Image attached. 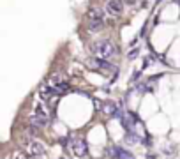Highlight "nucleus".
Returning <instances> with one entry per match:
<instances>
[{
    "mask_svg": "<svg viewBox=\"0 0 180 159\" xmlns=\"http://www.w3.org/2000/svg\"><path fill=\"white\" fill-rule=\"evenodd\" d=\"M90 49H92V55L97 57V58H103V60H115L118 57V46L109 41V39H99V41H94L90 44Z\"/></svg>",
    "mask_w": 180,
    "mask_h": 159,
    "instance_id": "nucleus-1",
    "label": "nucleus"
},
{
    "mask_svg": "<svg viewBox=\"0 0 180 159\" xmlns=\"http://www.w3.org/2000/svg\"><path fill=\"white\" fill-rule=\"evenodd\" d=\"M30 124L32 126H35L37 129H43V127H46L49 124V111L48 108L44 106L41 101L39 103H35V106H34L32 113H30Z\"/></svg>",
    "mask_w": 180,
    "mask_h": 159,
    "instance_id": "nucleus-2",
    "label": "nucleus"
},
{
    "mask_svg": "<svg viewBox=\"0 0 180 159\" xmlns=\"http://www.w3.org/2000/svg\"><path fill=\"white\" fill-rule=\"evenodd\" d=\"M23 150L30 156V157H46V147L43 145V142H39L37 138H30L21 142Z\"/></svg>",
    "mask_w": 180,
    "mask_h": 159,
    "instance_id": "nucleus-3",
    "label": "nucleus"
},
{
    "mask_svg": "<svg viewBox=\"0 0 180 159\" xmlns=\"http://www.w3.org/2000/svg\"><path fill=\"white\" fill-rule=\"evenodd\" d=\"M48 85L51 87L55 94H64L69 88V80H67L62 72H53L48 80Z\"/></svg>",
    "mask_w": 180,
    "mask_h": 159,
    "instance_id": "nucleus-4",
    "label": "nucleus"
},
{
    "mask_svg": "<svg viewBox=\"0 0 180 159\" xmlns=\"http://www.w3.org/2000/svg\"><path fill=\"white\" fill-rule=\"evenodd\" d=\"M69 148H71V152L74 154L76 157H85L88 154V145L83 138H74V140H71Z\"/></svg>",
    "mask_w": 180,
    "mask_h": 159,
    "instance_id": "nucleus-5",
    "label": "nucleus"
},
{
    "mask_svg": "<svg viewBox=\"0 0 180 159\" xmlns=\"http://www.w3.org/2000/svg\"><path fill=\"white\" fill-rule=\"evenodd\" d=\"M106 12H108L109 16L118 18L120 14L124 12V6H122V2H120V0H108V2H106Z\"/></svg>",
    "mask_w": 180,
    "mask_h": 159,
    "instance_id": "nucleus-6",
    "label": "nucleus"
},
{
    "mask_svg": "<svg viewBox=\"0 0 180 159\" xmlns=\"http://www.w3.org/2000/svg\"><path fill=\"white\" fill-rule=\"evenodd\" d=\"M109 157H113V159H134V156H132L129 150H126V148L115 145V147L109 148Z\"/></svg>",
    "mask_w": 180,
    "mask_h": 159,
    "instance_id": "nucleus-7",
    "label": "nucleus"
},
{
    "mask_svg": "<svg viewBox=\"0 0 180 159\" xmlns=\"http://www.w3.org/2000/svg\"><path fill=\"white\" fill-rule=\"evenodd\" d=\"M87 18L88 21H104V12L101 7H88V12H87Z\"/></svg>",
    "mask_w": 180,
    "mask_h": 159,
    "instance_id": "nucleus-8",
    "label": "nucleus"
},
{
    "mask_svg": "<svg viewBox=\"0 0 180 159\" xmlns=\"http://www.w3.org/2000/svg\"><path fill=\"white\" fill-rule=\"evenodd\" d=\"M53 90H51V87H49L48 83H43L41 87H39V97H41V101H48V99L53 97Z\"/></svg>",
    "mask_w": 180,
    "mask_h": 159,
    "instance_id": "nucleus-9",
    "label": "nucleus"
},
{
    "mask_svg": "<svg viewBox=\"0 0 180 159\" xmlns=\"http://www.w3.org/2000/svg\"><path fill=\"white\" fill-rule=\"evenodd\" d=\"M104 28V21H88V32H101Z\"/></svg>",
    "mask_w": 180,
    "mask_h": 159,
    "instance_id": "nucleus-10",
    "label": "nucleus"
},
{
    "mask_svg": "<svg viewBox=\"0 0 180 159\" xmlns=\"http://www.w3.org/2000/svg\"><path fill=\"white\" fill-rule=\"evenodd\" d=\"M136 142H138V136H136V134H132V131H127V134H126V143H129V145H134Z\"/></svg>",
    "mask_w": 180,
    "mask_h": 159,
    "instance_id": "nucleus-11",
    "label": "nucleus"
},
{
    "mask_svg": "<svg viewBox=\"0 0 180 159\" xmlns=\"http://www.w3.org/2000/svg\"><path fill=\"white\" fill-rule=\"evenodd\" d=\"M12 159H30V156L23 150V152H16L14 156H12Z\"/></svg>",
    "mask_w": 180,
    "mask_h": 159,
    "instance_id": "nucleus-12",
    "label": "nucleus"
},
{
    "mask_svg": "<svg viewBox=\"0 0 180 159\" xmlns=\"http://www.w3.org/2000/svg\"><path fill=\"white\" fill-rule=\"evenodd\" d=\"M127 57H129V60H134V58L138 57V49H132V51H131Z\"/></svg>",
    "mask_w": 180,
    "mask_h": 159,
    "instance_id": "nucleus-13",
    "label": "nucleus"
},
{
    "mask_svg": "<svg viewBox=\"0 0 180 159\" xmlns=\"http://www.w3.org/2000/svg\"><path fill=\"white\" fill-rule=\"evenodd\" d=\"M136 90H140V92H145V90H147V87H145V83H138Z\"/></svg>",
    "mask_w": 180,
    "mask_h": 159,
    "instance_id": "nucleus-14",
    "label": "nucleus"
},
{
    "mask_svg": "<svg viewBox=\"0 0 180 159\" xmlns=\"http://www.w3.org/2000/svg\"><path fill=\"white\" fill-rule=\"evenodd\" d=\"M140 74H141V71H136V72H134V74H132V82H134V80H138V78H140Z\"/></svg>",
    "mask_w": 180,
    "mask_h": 159,
    "instance_id": "nucleus-15",
    "label": "nucleus"
}]
</instances>
